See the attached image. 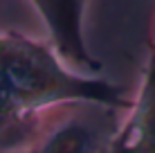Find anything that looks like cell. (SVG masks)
<instances>
[{
  "instance_id": "obj_1",
  "label": "cell",
  "mask_w": 155,
  "mask_h": 153,
  "mask_svg": "<svg viewBox=\"0 0 155 153\" xmlns=\"http://www.w3.org/2000/svg\"><path fill=\"white\" fill-rule=\"evenodd\" d=\"M0 77L14 106L23 115H36L70 101H97L121 110H133L135 106L126 88L70 70L52 43L18 32L0 34Z\"/></svg>"
},
{
  "instance_id": "obj_2",
  "label": "cell",
  "mask_w": 155,
  "mask_h": 153,
  "mask_svg": "<svg viewBox=\"0 0 155 153\" xmlns=\"http://www.w3.org/2000/svg\"><path fill=\"white\" fill-rule=\"evenodd\" d=\"M124 113L130 110L97 101H70L41 110L20 153H113Z\"/></svg>"
},
{
  "instance_id": "obj_3",
  "label": "cell",
  "mask_w": 155,
  "mask_h": 153,
  "mask_svg": "<svg viewBox=\"0 0 155 153\" xmlns=\"http://www.w3.org/2000/svg\"><path fill=\"white\" fill-rule=\"evenodd\" d=\"M43 18L50 43L68 68L83 70L85 75H99L101 61L90 54L83 36V16L88 0H31Z\"/></svg>"
},
{
  "instance_id": "obj_4",
  "label": "cell",
  "mask_w": 155,
  "mask_h": 153,
  "mask_svg": "<svg viewBox=\"0 0 155 153\" xmlns=\"http://www.w3.org/2000/svg\"><path fill=\"white\" fill-rule=\"evenodd\" d=\"M113 153H155V45H148L140 92L121 124Z\"/></svg>"
},
{
  "instance_id": "obj_5",
  "label": "cell",
  "mask_w": 155,
  "mask_h": 153,
  "mask_svg": "<svg viewBox=\"0 0 155 153\" xmlns=\"http://www.w3.org/2000/svg\"><path fill=\"white\" fill-rule=\"evenodd\" d=\"M36 115H23L14 106L0 77V151L23 149L34 133Z\"/></svg>"
}]
</instances>
